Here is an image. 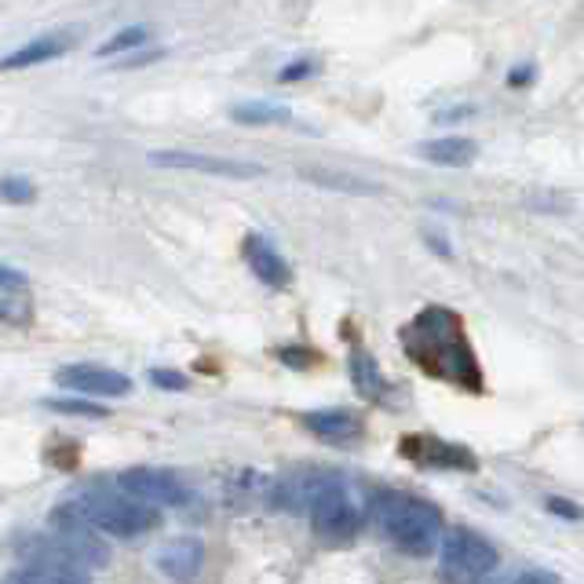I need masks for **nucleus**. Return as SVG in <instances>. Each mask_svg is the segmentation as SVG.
<instances>
[{"mask_svg": "<svg viewBox=\"0 0 584 584\" xmlns=\"http://www.w3.org/2000/svg\"><path fill=\"white\" fill-rule=\"evenodd\" d=\"M402 351L428 372L431 380L457 383V388L482 391V369L471 351L464 321L450 307H424L399 332Z\"/></svg>", "mask_w": 584, "mask_h": 584, "instance_id": "1", "label": "nucleus"}, {"mask_svg": "<svg viewBox=\"0 0 584 584\" xmlns=\"http://www.w3.org/2000/svg\"><path fill=\"white\" fill-rule=\"evenodd\" d=\"M369 512H372L377 530L406 555L424 559L434 552V544H439V533H442L439 508L420 501L413 493L377 490L369 496Z\"/></svg>", "mask_w": 584, "mask_h": 584, "instance_id": "2", "label": "nucleus"}, {"mask_svg": "<svg viewBox=\"0 0 584 584\" xmlns=\"http://www.w3.org/2000/svg\"><path fill=\"white\" fill-rule=\"evenodd\" d=\"M78 501L84 504V512L99 526V533L106 537H121V541H132L146 533L157 523V512L151 504L135 501L129 493H114V490H84Z\"/></svg>", "mask_w": 584, "mask_h": 584, "instance_id": "3", "label": "nucleus"}, {"mask_svg": "<svg viewBox=\"0 0 584 584\" xmlns=\"http://www.w3.org/2000/svg\"><path fill=\"white\" fill-rule=\"evenodd\" d=\"M439 570L450 584H475L496 570V552L482 533L453 526L439 544Z\"/></svg>", "mask_w": 584, "mask_h": 584, "instance_id": "4", "label": "nucleus"}, {"mask_svg": "<svg viewBox=\"0 0 584 584\" xmlns=\"http://www.w3.org/2000/svg\"><path fill=\"white\" fill-rule=\"evenodd\" d=\"M48 526H52L55 544L73 566H106V544L99 537V526L89 519L81 501L59 504L48 515Z\"/></svg>", "mask_w": 584, "mask_h": 584, "instance_id": "5", "label": "nucleus"}, {"mask_svg": "<svg viewBox=\"0 0 584 584\" xmlns=\"http://www.w3.org/2000/svg\"><path fill=\"white\" fill-rule=\"evenodd\" d=\"M310 526H315L318 537H326L332 544H340V541H351L358 526H362V519H358V508L351 504V496H347L344 490V482L337 479L332 486L318 496L315 504H310Z\"/></svg>", "mask_w": 584, "mask_h": 584, "instance_id": "6", "label": "nucleus"}, {"mask_svg": "<svg viewBox=\"0 0 584 584\" xmlns=\"http://www.w3.org/2000/svg\"><path fill=\"white\" fill-rule=\"evenodd\" d=\"M117 486L151 508H180L191 501V490L165 468H129L117 475Z\"/></svg>", "mask_w": 584, "mask_h": 584, "instance_id": "7", "label": "nucleus"}, {"mask_svg": "<svg viewBox=\"0 0 584 584\" xmlns=\"http://www.w3.org/2000/svg\"><path fill=\"white\" fill-rule=\"evenodd\" d=\"M337 475H329V471H318V468H296V471H285L275 482H270L267 490V501L281 508V512H296V515H307L310 504L318 501L321 493H326Z\"/></svg>", "mask_w": 584, "mask_h": 584, "instance_id": "8", "label": "nucleus"}, {"mask_svg": "<svg viewBox=\"0 0 584 584\" xmlns=\"http://www.w3.org/2000/svg\"><path fill=\"white\" fill-rule=\"evenodd\" d=\"M151 165L176 168V172H202V176H223V180H256L264 176V165L238 157H216V154H191V151H154Z\"/></svg>", "mask_w": 584, "mask_h": 584, "instance_id": "9", "label": "nucleus"}, {"mask_svg": "<svg viewBox=\"0 0 584 584\" xmlns=\"http://www.w3.org/2000/svg\"><path fill=\"white\" fill-rule=\"evenodd\" d=\"M399 453L420 468H439V471H475L479 468L475 453L464 450V445L434 439V434H409V439L399 442Z\"/></svg>", "mask_w": 584, "mask_h": 584, "instance_id": "10", "label": "nucleus"}, {"mask_svg": "<svg viewBox=\"0 0 584 584\" xmlns=\"http://www.w3.org/2000/svg\"><path fill=\"white\" fill-rule=\"evenodd\" d=\"M62 388L81 391V395H99V399H124L132 391V380L117 369L95 366V362H73L55 372Z\"/></svg>", "mask_w": 584, "mask_h": 584, "instance_id": "11", "label": "nucleus"}, {"mask_svg": "<svg viewBox=\"0 0 584 584\" xmlns=\"http://www.w3.org/2000/svg\"><path fill=\"white\" fill-rule=\"evenodd\" d=\"M300 424L329 445H355L366 431L362 417L351 409H318V413H304Z\"/></svg>", "mask_w": 584, "mask_h": 584, "instance_id": "12", "label": "nucleus"}, {"mask_svg": "<svg viewBox=\"0 0 584 584\" xmlns=\"http://www.w3.org/2000/svg\"><path fill=\"white\" fill-rule=\"evenodd\" d=\"M205 563V544L197 537H176L157 549V570L168 581H194Z\"/></svg>", "mask_w": 584, "mask_h": 584, "instance_id": "13", "label": "nucleus"}, {"mask_svg": "<svg viewBox=\"0 0 584 584\" xmlns=\"http://www.w3.org/2000/svg\"><path fill=\"white\" fill-rule=\"evenodd\" d=\"M245 259H248V270L270 285V289H285L289 285V264L278 256V248L264 242L259 234H253V238H245Z\"/></svg>", "mask_w": 584, "mask_h": 584, "instance_id": "14", "label": "nucleus"}, {"mask_svg": "<svg viewBox=\"0 0 584 584\" xmlns=\"http://www.w3.org/2000/svg\"><path fill=\"white\" fill-rule=\"evenodd\" d=\"M0 318L8 326H27L30 321V285L27 275L16 267H0Z\"/></svg>", "mask_w": 584, "mask_h": 584, "instance_id": "15", "label": "nucleus"}, {"mask_svg": "<svg viewBox=\"0 0 584 584\" xmlns=\"http://www.w3.org/2000/svg\"><path fill=\"white\" fill-rule=\"evenodd\" d=\"M420 157L431 161V165H445V168H468L471 161L479 157V146L464 140V135H445V140H428L420 143Z\"/></svg>", "mask_w": 584, "mask_h": 584, "instance_id": "16", "label": "nucleus"}, {"mask_svg": "<svg viewBox=\"0 0 584 584\" xmlns=\"http://www.w3.org/2000/svg\"><path fill=\"white\" fill-rule=\"evenodd\" d=\"M304 180L321 186V191H332V194H347V197H377L383 194L380 183L355 176V172H332V168H304Z\"/></svg>", "mask_w": 584, "mask_h": 584, "instance_id": "17", "label": "nucleus"}, {"mask_svg": "<svg viewBox=\"0 0 584 584\" xmlns=\"http://www.w3.org/2000/svg\"><path fill=\"white\" fill-rule=\"evenodd\" d=\"M73 44V33H48V37H37L27 48L19 52L4 55V70H22V66H41L48 59H59L62 52H70Z\"/></svg>", "mask_w": 584, "mask_h": 584, "instance_id": "18", "label": "nucleus"}, {"mask_svg": "<svg viewBox=\"0 0 584 584\" xmlns=\"http://www.w3.org/2000/svg\"><path fill=\"white\" fill-rule=\"evenodd\" d=\"M351 383H355V391L362 395V399L369 402H377L380 395H383V377H380V366L372 362V358L358 347V351L351 355Z\"/></svg>", "mask_w": 584, "mask_h": 584, "instance_id": "19", "label": "nucleus"}, {"mask_svg": "<svg viewBox=\"0 0 584 584\" xmlns=\"http://www.w3.org/2000/svg\"><path fill=\"white\" fill-rule=\"evenodd\" d=\"M230 121L238 124H248V129H264V124H289L293 114L289 106H278V103H238L230 106Z\"/></svg>", "mask_w": 584, "mask_h": 584, "instance_id": "20", "label": "nucleus"}, {"mask_svg": "<svg viewBox=\"0 0 584 584\" xmlns=\"http://www.w3.org/2000/svg\"><path fill=\"white\" fill-rule=\"evenodd\" d=\"M143 41H146V27H124L121 33L106 37V41L95 48V55H99V59L121 55V52H129V48H140Z\"/></svg>", "mask_w": 584, "mask_h": 584, "instance_id": "21", "label": "nucleus"}, {"mask_svg": "<svg viewBox=\"0 0 584 584\" xmlns=\"http://www.w3.org/2000/svg\"><path fill=\"white\" fill-rule=\"evenodd\" d=\"M44 406L52 409V413H66V417H89V420H103L106 417L103 406H92L84 399H48Z\"/></svg>", "mask_w": 584, "mask_h": 584, "instance_id": "22", "label": "nucleus"}, {"mask_svg": "<svg viewBox=\"0 0 584 584\" xmlns=\"http://www.w3.org/2000/svg\"><path fill=\"white\" fill-rule=\"evenodd\" d=\"M33 584H89L81 570L59 566V570H33Z\"/></svg>", "mask_w": 584, "mask_h": 584, "instance_id": "23", "label": "nucleus"}, {"mask_svg": "<svg viewBox=\"0 0 584 584\" xmlns=\"http://www.w3.org/2000/svg\"><path fill=\"white\" fill-rule=\"evenodd\" d=\"M33 183H27V180H19V176H4V202L8 205H27V202H33Z\"/></svg>", "mask_w": 584, "mask_h": 584, "instance_id": "24", "label": "nucleus"}, {"mask_svg": "<svg viewBox=\"0 0 584 584\" xmlns=\"http://www.w3.org/2000/svg\"><path fill=\"white\" fill-rule=\"evenodd\" d=\"M544 508H549V512H555V515H563L566 523H581V519H584V508L574 504V501H566V496H549V501H544Z\"/></svg>", "mask_w": 584, "mask_h": 584, "instance_id": "25", "label": "nucleus"}, {"mask_svg": "<svg viewBox=\"0 0 584 584\" xmlns=\"http://www.w3.org/2000/svg\"><path fill=\"white\" fill-rule=\"evenodd\" d=\"M151 383L154 388H165V391H183L186 388V377L176 369H151Z\"/></svg>", "mask_w": 584, "mask_h": 584, "instance_id": "26", "label": "nucleus"}, {"mask_svg": "<svg viewBox=\"0 0 584 584\" xmlns=\"http://www.w3.org/2000/svg\"><path fill=\"white\" fill-rule=\"evenodd\" d=\"M315 66L318 62H310V59H304V62H293V66H285L278 78L289 84V81H300V78H307V73H315Z\"/></svg>", "mask_w": 584, "mask_h": 584, "instance_id": "27", "label": "nucleus"}, {"mask_svg": "<svg viewBox=\"0 0 584 584\" xmlns=\"http://www.w3.org/2000/svg\"><path fill=\"white\" fill-rule=\"evenodd\" d=\"M515 584H559L555 574H544V570H530V574L515 577Z\"/></svg>", "mask_w": 584, "mask_h": 584, "instance_id": "28", "label": "nucleus"}, {"mask_svg": "<svg viewBox=\"0 0 584 584\" xmlns=\"http://www.w3.org/2000/svg\"><path fill=\"white\" fill-rule=\"evenodd\" d=\"M278 358H281V362H289V366H307V362H315V358H304L300 351H296V347H281Z\"/></svg>", "mask_w": 584, "mask_h": 584, "instance_id": "29", "label": "nucleus"}, {"mask_svg": "<svg viewBox=\"0 0 584 584\" xmlns=\"http://www.w3.org/2000/svg\"><path fill=\"white\" fill-rule=\"evenodd\" d=\"M530 78H533V66H515L512 78H508V84H512V89H523Z\"/></svg>", "mask_w": 584, "mask_h": 584, "instance_id": "30", "label": "nucleus"}, {"mask_svg": "<svg viewBox=\"0 0 584 584\" xmlns=\"http://www.w3.org/2000/svg\"><path fill=\"white\" fill-rule=\"evenodd\" d=\"M475 584H515V577L512 574H501V570H493V574H486V577L475 581Z\"/></svg>", "mask_w": 584, "mask_h": 584, "instance_id": "31", "label": "nucleus"}]
</instances>
